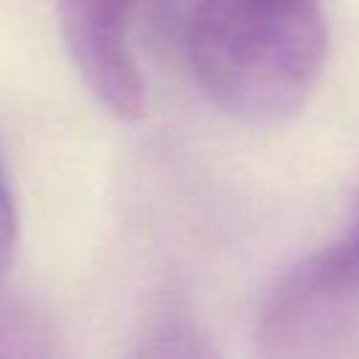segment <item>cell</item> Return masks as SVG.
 <instances>
[{
    "label": "cell",
    "mask_w": 359,
    "mask_h": 359,
    "mask_svg": "<svg viewBox=\"0 0 359 359\" xmlns=\"http://www.w3.org/2000/svg\"><path fill=\"white\" fill-rule=\"evenodd\" d=\"M328 53L323 0H196L188 62L224 115L278 123L311 98Z\"/></svg>",
    "instance_id": "cell-1"
},
{
    "label": "cell",
    "mask_w": 359,
    "mask_h": 359,
    "mask_svg": "<svg viewBox=\"0 0 359 359\" xmlns=\"http://www.w3.org/2000/svg\"><path fill=\"white\" fill-rule=\"evenodd\" d=\"M65 48L87 90L121 121L146 109V84L129 48L137 0H56Z\"/></svg>",
    "instance_id": "cell-3"
},
{
    "label": "cell",
    "mask_w": 359,
    "mask_h": 359,
    "mask_svg": "<svg viewBox=\"0 0 359 359\" xmlns=\"http://www.w3.org/2000/svg\"><path fill=\"white\" fill-rule=\"evenodd\" d=\"M14 247H17V205H14L6 160L0 154V283L6 280V272L11 266Z\"/></svg>",
    "instance_id": "cell-4"
},
{
    "label": "cell",
    "mask_w": 359,
    "mask_h": 359,
    "mask_svg": "<svg viewBox=\"0 0 359 359\" xmlns=\"http://www.w3.org/2000/svg\"><path fill=\"white\" fill-rule=\"evenodd\" d=\"M359 325V258L348 238L303 258L269 292L258 342L272 356L339 351Z\"/></svg>",
    "instance_id": "cell-2"
},
{
    "label": "cell",
    "mask_w": 359,
    "mask_h": 359,
    "mask_svg": "<svg viewBox=\"0 0 359 359\" xmlns=\"http://www.w3.org/2000/svg\"><path fill=\"white\" fill-rule=\"evenodd\" d=\"M345 238H348V244L353 247V252H356V258H359V213H356V224H353V230H351Z\"/></svg>",
    "instance_id": "cell-5"
}]
</instances>
